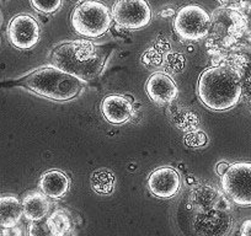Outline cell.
<instances>
[{
	"label": "cell",
	"mask_w": 251,
	"mask_h": 236,
	"mask_svg": "<svg viewBox=\"0 0 251 236\" xmlns=\"http://www.w3.org/2000/svg\"><path fill=\"white\" fill-rule=\"evenodd\" d=\"M106 58L102 47L90 41L76 40L55 48L52 53V64L80 81H90L102 73Z\"/></svg>",
	"instance_id": "cell-1"
},
{
	"label": "cell",
	"mask_w": 251,
	"mask_h": 236,
	"mask_svg": "<svg viewBox=\"0 0 251 236\" xmlns=\"http://www.w3.org/2000/svg\"><path fill=\"white\" fill-rule=\"evenodd\" d=\"M243 88L238 71L226 64L209 67L201 74L197 94L206 107L213 111H226L240 100Z\"/></svg>",
	"instance_id": "cell-2"
},
{
	"label": "cell",
	"mask_w": 251,
	"mask_h": 236,
	"mask_svg": "<svg viewBox=\"0 0 251 236\" xmlns=\"http://www.w3.org/2000/svg\"><path fill=\"white\" fill-rule=\"evenodd\" d=\"M20 85L54 101H69L80 94L83 81L55 67H42L24 76Z\"/></svg>",
	"instance_id": "cell-3"
},
{
	"label": "cell",
	"mask_w": 251,
	"mask_h": 236,
	"mask_svg": "<svg viewBox=\"0 0 251 236\" xmlns=\"http://www.w3.org/2000/svg\"><path fill=\"white\" fill-rule=\"evenodd\" d=\"M245 28V19L234 9H216L211 15L207 47L212 50H222L231 47L241 37Z\"/></svg>",
	"instance_id": "cell-4"
},
{
	"label": "cell",
	"mask_w": 251,
	"mask_h": 236,
	"mask_svg": "<svg viewBox=\"0 0 251 236\" xmlns=\"http://www.w3.org/2000/svg\"><path fill=\"white\" fill-rule=\"evenodd\" d=\"M111 10L98 0H85L72 13V26L76 33L88 38L105 35L112 25Z\"/></svg>",
	"instance_id": "cell-5"
},
{
	"label": "cell",
	"mask_w": 251,
	"mask_h": 236,
	"mask_svg": "<svg viewBox=\"0 0 251 236\" xmlns=\"http://www.w3.org/2000/svg\"><path fill=\"white\" fill-rule=\"evenodd\" d=\"M173 25L182 40L200 41L208 35L211 15L202 6L188 4L176 13Z\"/></svg>",
	"instance_id": "cell-6"
},
{
	"label": "cell",
	"mask_w": 251,
	"mask_h": 236,
	"mask_svg": "<svg viewBox=\"0 0 251 236\" xmlns=\"http://www.w3.org/2000/svg\"><path fill=\"white\" fill-rule=\"evenodd\" d=\"M222 187L234 203L251 206V163L229 165L222 176Z\"/></svg>",
	"instance_id": "cell-7"
},
{
	"label": "cell",
	"mask_w": 251,
	"mask_h": 236,
	"mask_svg": "<svg viewBox=\"0 0 251 236\" xmlns=\"http://www.w3.org/2000/svg\"><path fill=\"white\" fill-rule=\"evenodd\" d=\"M111 14L113 21L126 30L143 28L151 20V10L147 0H118Z\"/></svg>",
	"instance_id": "cell-8"
},
{
	"label": "cell",
	"mask_w": 251,
	"mask_h": 236,
	"mask_svg": "<svg viewBox=\"0 0 251 236\" xmlns=\"http://www.w3.org/2000/svg\"><path fill=\"white\" fill-rule=\"evenodd\" d=\"M233 216L226 207L204 213H195L192 226L199 236H228L233 229Z\"/></svg>",
	"instance_id": "cell-9"
},
{
	"label": "cell",
	"mask_w": 251,
	"mask_h": 236,
	"mask_svg": "<svg viewBox=\"0 0 251 236\" xmlns=\"http://www.w3.org/2000/svg\"><path fill=\"white\" fill-rule=\"evenodd\" d=\"M8 37L18 49H31L40 41V25L32 16L26 14L16 15L9 23Z\"/></svg>",
	"instance_id": "cell-10"
},
{
	"label": "cell",
	"mask_w": 251,
	"mask_h": 236,
	"mask_svg": "<svg viewBox=\"0 0 251 236\" xmlns=\"http://www.w3.org/2000/svg\"><path fill=\"white\" fill-rule=\"evenodd\" d=\"M181 187L180 175L169 166L156 168L148 179V189L153 196L161 199H170L178 193Z\"/></svg>",
	"instance_id": "cell-11"
},
{
	"label": "cell",
	"mask_w": 251,
	"mask_h": 236,
	"mask_svg": "<svg viewBox=\"0 0 251 236\" xmlns=\"http://www.w3.org/2000/svg\"><path fill=\"white\" fill-rule=\"evenodd\" d=\"M149 98L158 105L170 103L177 97L178 89L175 81L165 73H154L146 84Z\"/></svg>",
	"instance_id": "cell-12"
},
{
	"label": "cell",
	"mask_w": 251,
	"mask_h": 236,
	"mask_svg": "<svg viewBox=\"0 0 251 236\" xmlns=\"http://www.w3.org/2000/svg\"><path fill=\"white\" fill-rule=\"evenodd\" d=\"M187 206L195 213H204L223 207V197L218 189L209 185H197L188 194Z\"/></svg>",
	"instance_id": "cell-13"
},
{
	"label": "cell",
	"mask_w": 251,
	"mask_h": 236,
	"mask_svg": "<svg viewBox=\"0 0 251 236\" xmlns=\"http://www.w3.org/2000/svg\"><path fill=\"white\" fill-rule=\"evenodd\" d=\"M101 112L111 124H123L133 117L131 101L122 95H108L101 102Z\"/></svg>",
	"instance_id": "cell-14"
},
{
	"label": "cell",
	"mask_w": 251,
	"mask_h": 236,
	"mask_svg": "<svg viewBox=\"0 0 251 236\" xmlns=\"http://www.w3.org/2000/svg\"><path fill=\"white\" fill-rule=\"evenodd\" d=\"M69 177L59 170H50L41 176L40 189L42 193L50 198H62L69 191Z\"/></svg>",
	"instance_id": "cell-15"
},
{
	"label": "cell",
	"mask_w": 251,
	"mask_h": 236,
	"mask_svg": "<svg viewBox=\"0 0 251 236\" xmlns=\"http://www.w3.org/2000/svg\"><path fill=\"white\" fill-rule=\"evenodd\" d=\"M23 214L27 220L37 221L45 219L50 208V202L47 196L37 191L30 192L24 197L23 202Z\"/></svg>",
	"instance_id": "cell-16"
},
{
	"label": "cell",
	"mask_w": 251,
	"mask_h": 236,
	"mask_svg": "<svg viewBox=\"0 0 251 236\" xmlns=\"http://www.w3.org/2000/svg\"><path fill=\"white\" fill-rule=\"evenodd\" d=\"M23 204L14 194L0 197V226L11 228L20 223L23 216Z\"/></svg>",
	"instance_id": "cell-17"
},
{
	"label": "cell",
	"mask_w": 251,
	"mask_h": 236,
	"mask_svg": "<svg viewBox=\"0 0 251 236\" xmlns=\"http://www.w3.org/2000/svg\"><path fill=\"white\" fill-rule=\"evenodd\" d=\"M115 175L112 171L107 168H100V170L94 171L91 175L90 184L94 191L100 194H110L112 193L115 189Z\"/></svg>",
	"instance_id": "cell-18"
},
{
	"label": "cell",
	"mask_w": 251,
	"mask_h": 236,
	"mask_svg": "<svg viewBox=\"0 0 251 236\" xmlns=\"http://www.w3.org/2000/svg\"><path fill=\"white\" fill-rule=\"evenodd\" d=\"M52 236H68L72 229V220L68 214L59 209L50 214L46 220Z\"/></svg>",
	"instance_id": "cell-19"
},
{
	"label": "cell",
	"mask_w": 251,
	"mask_h": 236,
	"mask_svg": "<svg viewBox=\"0 0 251 236\" xmlns=\"http://www.w3.org/2000/svg\"><path fill=\"white\" fill-rule=\"evenodd\" d=\"M31 5L43 14H53L62 6V0H30Z\"/></svg>",
	"instance_id": "cell-20"
},
{
	"label": "cell",
	"mask_w": 251,
	"mask_h": 236,
	"mask_svg": "<svg viewBox=\"0 0 251 236\" xmlns=\"http://www.w3.org/2000/svg\"><path fill=\"white\" fill-rule=\"evenodd\" d=\"M28 236H52L46 220L31 221L28 225Z\"/></svg>",
	"instance_id": "cell-21"
},
{
	"label": "cell",
	"mask_w": 251,
	"mask_h": 236,
	"mask_svg": "<svg viewBox=\"0 0 251 236\" xmlns=\"http://www.w3.org/2000/svg\"><path fill=\"white\" fill-rule=\"evenodd\" d=\"M1 236H25V230L23 226L15 225L11 228H3L1 230Z\"/></svg>",
	"instance_id": "cell-22"
},
{
	"label": "cell",
	"mask_w": 251,
	"mask_h": 236,
	"mask_svg": "<svg viewBox=\"0 0 251 236\" xmlns=\"http://www.w3.org/2000/svg\"><path fill=\"white\" fill-rule=\"evenodd\" d=\"M240 236H251V219L243 223L240 230Z\"/></svg>",
	"instance_id": "cell-23"
},
{
	"label": "cell",
	"mask_w": 251,
	"mask_h": 236,
	"mask_svg": "<svg viewBox=\"0 0 251 236\" xmlns=\"http://www.w3.org/2000/svg\"><path fill=\"white\" fill-rule=\"evenodd\" d=\"M228 167H229V164H226V163H219L218 165H217V173H218L219 176H223L224 173L226 172V170H228Z\"/></svg>",
	"instance_id": "cell-24"
},
{
	"label": "cell",
	"mask_w": 251,
	"mask_h": 236,
	"mask_svg": "<svg viewBox=\"0 0 251 236\" xmlns=\"http://www.w3.org/2000/svg\"><path fill=\"white\" fill-rule=\"evenodd\" d=\"M174 14H175V10H173V9H166V10L161 11L160 15L163 18H171V16H174Z\"/></svg>",
	"instance_id": "cell-25"
},
{
	"label": "cell",
	"mask_w": 251,
	"mask_h": 236,
	"mask_svg": "<svg viewBox=\"0 0 251 236\" xmlns=\"http://www.w3.org/2000/svg\"><path fill=\"white\" fill-rule=\"evenodd\" d=\"M222 4H224V5H233V4H236L239 3V1H241V0H219Z\"/></svg>",
	"instance_id": "cell-26"
},
{
	"label": "cell",
	"mask_w": 251,
	"mask_h": 236,
	"mask_svg": "<svg viewBox=\"0 0 251 236\" xmlns=\"http://www.w3.org/2000/svg\"><path fill=\"white\" fill-rule=\"evenodd\" d=\"M1 21H3V15H1V11H0V25H1Z\"/></svg>",
	"instance_id": "cell-27"
}]
</instances>
